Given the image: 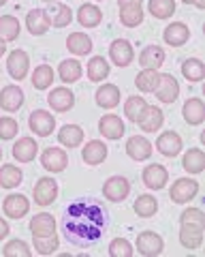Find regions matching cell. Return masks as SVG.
Instances as JSON below:
<instances>
[{
    "label": "cell",
    "mask_w": 205,
    "mask_h": 257,
    "mask_svg": "<svg viewBox=\"0 0 205 257\" xmlns=\"http://www.w3.org/2000/svg\"><path fill=\"white\" fill-rule=\"evenodd\" d=\"M107 210L96 199H77L66 206L64 212V236L70 244L88 248L98 242L105 234Z\"/></svg>",
    "instance_id": "6da1fadb"
},
{
    "label": "cell",
    "mask_w": 205,
    "mask_h": 257,
    "mask_svg": "<svg viewBox=\"0 0 205 257\" xmlns=\"http://www.w3.org/2000/svg\"><path fill=\"white\" fill-rule=\"evenodd\" d=\"M128 195H130V182L124 176H112V178H107L105 184H102V197L114 204L124 202Z\"/></svg>",
    "instance_id": "7a4b0ae2"
},
{
    "label": "cell",
    "mask_w": 205,
    "mask_h": 257,
    "mask_svg": "<svg viewBox=\"0 0 205 257\" xmlns=\"http://www.w3.org/2000/svg\"><path fill=\"white\" fill-rule=\"evenodd\" d=\"M196 193H199V182L196 180H192V178H178L176 182L171 184L169 197H171V202H176V204H188L190 199L196 197Z\"/></svg>",
    "instance_id": "3957f363"
},
{
    "label": "cell",
    "mask_w": 205,
    "mask_h": 257,
    "mask_svg": "<svg viewBox=\"0 0 205 257\" xmlns=\"http://www.w3.org/2000/svg\"><path fill=\"white\" fill-rule=\"evenodd\" d=\"M28 126L38 138H50L54 133V128H56V118L45 109H34L32 114L28 116Z\"/></svg>",
    "instance_id": "277c9868"
},
{
    "label": "cell",
    "mask_w": 205,
    "mask_h": 257,
    "mask_svg": "<svg viewBox=\"0 0 205 257\" xmlns=\"http://www.w3.org/2000/svg\"><path fill=\"white\" fill-rule=\"evenodd\" d=\"M164 248V240L162 236H158L156 231H141L137 236V253L144 257H156L160 255Z\"/></svg>",
    "instance_id": "5b68a950"
},
{
    "label": "cell",
    "mask_w": 205,
    "mask_h": 257,
    "mask_svg": "<svg viewBox=\"0 0 205 257\" xmlns=\"http://www.w3.org/2000/svg\"><path fill=\"white\" fill-rule=\"evenodd\" d=\"M109 60H112L116 67H130L132 60H135V50L132 45L126 41V39H116L109 45Z\"/></svg>",
    "instance_id": "8992f818"
},
{
    "label": "cell",
    "mask_w": 205,
    "mask_h": 257,
    "mask_svg": "<svg viewBox=\"0 0 205 257\" xmlns=\"http://www.w3.org/2000/svg\"><path fill=\"white\" fill-rule=\"evenodd\" d=\"M32 195H34V204L38 206H50L56 202L58 197V182L45 176V178H38V182L34 184L32 189Z\"/></svg>",
    "instance_id": "52a82bcc"
},
{
    "label": "cell",
    "mask_w": 205,
    "mask_h": 257,
    "mask_svg": "<svg viewBox=\"0 0 205 257\" xmlns=\"http://www.w3.org/2000/svg\"><path fill=\"white\" fill-rule=\"evenodd\" d=\"M6 71H9V75L15 79V82H22V79L28 75V71H30L28 54L24 50L9 52V56H6Z\"/></svg>",
    "instance_id": "ba28073f"
},
{
    "label": "cell",
    "mask_w": 205,
    "mask_h": 257,
    "mask_svg": "<svg viewBox=\"0 0 205 257\" xmlns=\"http://www.w3.org/2000/svg\"><path fill=\"white\" fill-rule=\"evenodd\" d=\"M141 180H144V184L148 189H152V191H160L167 187V182H169V172H167V167L160 165V163H150L144 174H141Z\"/></svg>",
    "instance_id": "9c48e42d"
},
{
    "label": "cell",
    "mask_w": 205,
    "mask_h": 257,
    "mask_svg": "<svg viewBox=\"0 0 205 257\" xmlns=\"http://www.w3.org/2000/svg\"><path fill=\"white\" fill-rule=\"evenodd\" d=\"M182 229H180V244L188 251H196L203 244V229L205 225L199 223H180Z\"/></svg>",
    "instance_id": "30bf717a"
},
{
    "label": "cell",
    "mask_w": 205,
    "mask_h": 257,
    "mask_svg": "<svg viewBox=\"0 0 205 257\" xmlns=\"http://www.w3.org/2000/svg\"><path fill=\"white\" fill-rule=\"evenodd\" d=\"M154 92H156V99H158L160 103L171 105V103H176L178 96H180V84L171 73H160L158 86H156Z\"/></svg>",
    "instance_id": "8fae6325"
},
{
    "label": "cell",
    "mask_w": 205,
    "mask_h": 257,
    "mask_svg": "<svg viewBox=\"0 0 205 257\" xmlns=\"http://www.w3.org/2000/svg\"><path fill=\"white\" fill-rule=\"evenodd\" d=\"M41 165H43V170H47V172L60 174V172L66 170L68 157H66V152L62 150V148L52 146V148L43 150V155H41Z\"/></svg>",
    "instance_id": "7c38bea8"
},
{
    "label": "cell",
    "mask_w": 205,
    "mask_h": 257,
    "mask_svg": "<svg viewBox=\"0 0 205 257\" xmlns=\"http://www.w3.org/2000/svg\"><path fill=\"white\" fill-rule=\"evenodd\" d=\"M2 212L9 216V219H24L30 212V202L26 195L22 193H11V195L4 197L2 202Z\"/></svg>",
    "instance_id": "4fadbf2b"
},
{
    "label": "cell",
    "mask_w": 205,
    "mask_h": 257,
    "mask_svg": "<svg viewBox=\"0 0 205 257\" xmlns=\"http://www.w3.org/2000/svg\"><path fill=\"white\" fill-rule=\"evenodd\" d=\"M98 131H100V135H102L105 140L116 142V140H120L122 135H124L126 126H124V120H122L120 116H116V114H105V116L98 120Z\"/></svg>",
    "instance_id": "5bb4252c"
},
{
    "label": "cell",
    "mask_w": 205,
    "mask_h": 257,
    "mask_svg": "<svg viewBox=\"0 0 205 257\" xmlns=\"http://www.w3.org/2000/svg\"><path fill=\"white\" fill-rule=\"evenodd\" d=\"M47 103L54 111H60V114H66V111L75 105V94L68 90L66 86L54 88V90L47 94Z\"/></svg>",
    "instance_id": "9a60e30c"
},
{
    "label": "cell",
    "mask_w": 205,
    "mask_h": 257,
    "mask_svg": "<svg viewBox=\"0 0 205 257\" xmlns=\"http://www.w3.org/2000/svg\"><path fill=\"white\" fill-rule=\"evenodd\" d=\"M182 138H180V133L176 131H164L158 135V140H156V150L160 152L162 157H178L180 152H182Z\"/></svg>",
    "instance_id": "2e32d148"
},
{
    "label": "cell",
    "mask_w": 205,
    "mask_h": 257,
    "mask_svg": "<svg viewBox=\"0 0 205 257\" xmlns=\"http://www.w3.org/2000/svg\"><path fill=\"white\" fill-rule=\"evenodd\" d=\"M152 142L144 135H132L126 142V155H128L132 161H148L152 157Z\"/></svg>",
    "instance_id": "e0dca14e"
},
{
    "label": "cell",
    "mask_w": 205,
    "mask_h": 257,
    "mask_svg": "<svg viewBox=\"0 0 205 257\" xmlns=\"http://www.w3.org/2000/svg\"><path fill=\"white\" fill-rule=\"evenodd\" d=\"M30 234L32 238H45L56 234V219L50 212H38L30 219Z\"/></svg>",
    "instance_id": "ac0fdd59"
},
{
    "label": "cell",
    "mask_w": 205,
    "mask_h": 257,
    "mask_svg": "<svg viewBox=\"0 0 205 257\" xmlns=\"http://www.w3.org/2000/svg\"><path fill=\"white\" fill-rule=\"evenodd\" d=\"M26 28L30 35H34V37L45 35V32L52 28V20H50V15H47V11L45 9H30L26 15Z\"/></svg>",
    "instance_id": "d6986e66"
},
{
    "label": "cell",
    "mask_w": 205,
    "mask_h": 257,
    "mask_svg": "<svg viewBox=\"0 0 205 257\" xmlns=\"http://www.w3.org/2000/svg\"><path fill=\"white\" fill-rule=\"evenodd\" d=\"M120 99H122V92L120 88L116 84H102L98 86L96 94H94V101H96V105L102 107V109H114L120 105Z\"/></svg>",
    "instance_id": "ffe728a7"
},
{
    "label": "cell",
    "mask_w": 205,
    "mask_h": 257,
    "mask_svg": "<svg viewBox=\"0 0 205 257\" xmlns=\"http://www.w3.org/2000/svg\"><path fill=\"white\" fill-rule=\"evenodd\" d=\"M11 155L18 163H30V161H34V157L38 155V144L32 138H20L13 144Z\"/></svg>",
    "instance_id": "44dd1931"
},
{
    "label": "cell",
    "mask_w": 205,
    "mask_h": 257,
    "mask_svg": "<svg viewBox=\"0 0 205 257\" xmlns=\"http://www.w3.org/2000/svg\"><path fill=\"white\" fill-rule=\"evenodd\" d=\"M162 39H164V43L171 47H182L188 39H190V28H188L184 22H173L164 28Z\"/></svg>",
    "instance_id": "7402d4cb"
},
{
    "label": "cell",
    "mask_w": 205,
    "mask_h": 257,
    "mask_svg": "<svg viewBox=\"0 0 205 257\" xmlns=\"http://www.w3.org/2000/svg\"><path fill=\"white\" fill-rule=\"evenodd\" d=\"M24 105V90L20 86H4L0 90V109L4 111H18Z\"/></svg>",
    "instance_id": "603a6c76"
},
{
    "label": "cell",
    "mask_w": 205,
    "mask_h": 257,
    "mask_svg": "<svg viewBox=\"0 0 205 257\" xmlns=\"http://www.w3.org/2000/svg\"><path fill=\"white\" fill-rule=\"evenodd\" d=\"M107 144L105 142H100V140H92V142H88L84 146V150H82V159H84V163L86 165H100L102 161L107 159Z\"/></svg>",
    "instance_id": "cb8c5ba5"
},
{
    "label": "cell",
    "mask_w": 205,
    "mask_h": 257,
    "mask_svg": "<svg viewBox=\"0 0 205 257\" xmlns=\"http://www.w3.org/2000/svg\"><path fill=\"white\" fill-rule=\"evenodd\" d=\"M182 116L184 120L190 126H199L203 124L205 120V103L199 99V96H192V99H188L182 107Z\"/></svg>",
    "instance_id": "d4e9b609"
},
{
    "label": "cell",
    "mask_w": 205,
    "mask_h": 257,
    "mask_svg": "<svg viewBox=\"0 0 205 257\" xmlns=\"http://www.w3.org/2000/svg\"><path fill=\"white\" fill-rule=\"evenodd\" d=\"M148 107L150 105H148V101L144 99V96H139V94L128 96L126 103H124V116H126V120L139 124L141 120H144V116L148 114Z\"/></svg>",
    "instance_id": "484cf974"
},
{
    "label": "cell",
    "mask_w": 205,
    "mask_h": 257,
    "mask_svg": "<svg viewBox=\"0 0 205 257\" xmlns=\"http://www.w3.org/2000/svg\"><path fill=\"white\" fill-rule=\"evenodd\" d=\"M141 69H160L164 64V50L160 45H148L141 50L139 60Z\"/></svg>",
    "instance_id": "4316f807"
},
{
    "label": "cell",
    "mask_w": 205,
    "mask_h": 257,
    "mask_svg": "<svg viewBox=\"0 0 205 257\" xmlns=\"http://www.w3.org/2000/svg\"><path fill=\"white\" fill-rule=\"evenodd\" d=\"M109 71H112V67H109V62L102 58V56H92V58L88 60V67H86L88 79L94 84L105 82V79L109 77Z\"/></svg>",
    "instance_id": "83f0119b"
},
{
    "label": "cell",
    "mask_w": 205,
    "mask_h": 257,
    "mask_svg": "<svg viewBox=\"0 0 205 257\" xmlns=\"http://www.w3.org/2000/svg\"><path fill=\"white\" fill-rule=\"evenodd\" d=\"M58 142L66 148H77L84 142V128L80 124H64L58 131Z\"/></svg>",
    "instance_id": "f1b7e54d"
},
{
    "label": "cell",
    "mask_w": 205,
    "mask_h": 257,
    "mask_svg": "<svg viewBox=\"0 0 205 257\" xmlns=\"http://www.w3.org/2000/svg\"><path fill=\"white\" fill-rule=\"evenodd\" d=\"M77 22H80V26H84V28H96L102 22V11L96 5H82L80 9H77Z\"/></svg>",
    "instance_id": "f546056e"
},
{
    "label": "cell",
    "mask_w": 205,
    "mask_h": 257,
    "mask_svg": "<svg viewBox=\"0 0 205 257\" xmlns=\"http://www.w3.org/2000/svg\"><path fill=\"white\" fill-rule=\"evenodd\" d=\"M66 50L75 56H86L92 52V39L86 32H70L66 39Z\"/></svg>",
    "instance_id": "4dcf8cb0"
},
{
    "label": "cell",
    "mask_w": 205,
    "mask_h": 257,
    "mask_svg": "<svg viewBox=\"0 0 205 257\" xmlns=\"http://www.w3.org/2000/svg\"><path fill=\"white\" fill-rule=\"evenodd\" d=\"M22 180H24V172L20 170L18 165L4 163L2 167H0V187H2V189H15V187H20Z\"/></svg>",
    "instance_id": "1f68e13d"
},
{
    "label": "cell",
    "mask_w": 205,
    "mask_h": 257,
    "mask_svg": "<svg viewBox=\"0 0 205 257\" xmlns=\"http://www.w3.org/2000/svg\"><path fill=\"white\" fill-rule=\"evenodd\" d=\"M82 73H84V69H82L80 60H75V58L62 60L60 67H58V77H60L64 84H75L77 79L82 77Z\"/></svg>",
    "instance_id": "d6a6232c"
},
{
    "label": "cell",
    "mask_w": 205,
    "mask_h": 257,
    "mask_svg": "<svg viewBox=\"0 0 205 257\" xmlns=\"http://www.w3.org/2000/svg\"><path fill=\"white\" fill-rule=\"evenodd\" d=\"M182 167L188 172V174H201L205 170V155H203V150L201 148H190L186 152V155L182 157Z\"/></svg>",
    "instance_id": "836d02e7"
},
{
    "label": "cell",
    "mask_w": 205,
    "mask_h": 257,
    "mask_svg": "<svg viewBox=\"0 0 205 257\" xmlns=\"http://www.w3.org/2000/svg\"><path fill=\"white\" fill-rule=\"evenodd\" d=\"M158 79H160V73H158V69H144L141 73H137L135 77V86H137V90L139 92H154L156 90V86H158Z\"/></svg>",
    "instance_id": "e575fe53"
},
{
    "label": "cell",
    "mask_w": 205,
    "mask_h": 257,
    "mask_svg": "<svg viewBox=\"0 0 205 257\" xmlns=\"http://www.w3.org/2000/svg\"><path fill=\"white\" fill-rule=\"evenodd\" d=\"M54 79H56V73H54V69L50 64H38V67L32 71L30 82H32V88H36V90H47Z\"/></svg>",
    "instance_id": "d590c367"
},
{
    "label": "cell",
    "mask_w": 205,
    "mask_h": 257,
    "mask_svg": "<svg viewBox=\"0 0 205 257\" xmlns=\"http://www.w3.org/2000/svg\"><path fill=\"white\" fill-rule=\"evenodd\" d=\"M162 122H164L162 109L156 107V105H150V107H148V114H146L144 120L139 122V126H141V131H144V133H156V131H158V128L162 126Z\"/></svg>",
    "instance_id": "8d00e7d4"
},
{
    "label": "cell",
    "mask_w": 205,
    "mask_h": 257,
    "mask_svg": "<svg viewBox=\"0 0 205 257\" xmlns=\"http://www.w3.org/2000/svg\"><path fill=\"white\" fill-rule=\"evenodd\" d=\"M120 22L126 28H135L144 22V7L141 5H124L120 7Z\"/></svg>",
    "instance_id": "74e56055"
},
{
    "label": "cell",
    "mask_w": 205,
    "mask_h": 257,
    "mask_svg": "<svg viewBox=\"0 0 205 257\" xmlns=\"http://www.w3.org/2000/svg\"><path fill=\"white\" fill-rule=\"evenodd\" d=\"M182 75L186 77V82H190V84L201 82V79L205 77V64H203V60H199V58H186L182 62Z\"/></svg>",
    "instance_id": "f35d334b"
},
{
    "label": "cell",
    "mask_w": 205,
    "mask_h": 257,
    "mask_svg": "<svg viewBox=\"0 0 205 257\" xmlns=\"http://www.w3.org/2000/svg\"><path fill=\"white\" fill-rule=\"evenodd\" d=\"M22 24L15 15H0V39L2 41H15L20 37Z\"/></svg>",
    "instance_id": "ab89813d"
},
{
    "label": "cell",
    "mask_w": 205,
    "mask_h": 257,
    "mask_svg": "<svg viewBox=\"0 0 205 257\" xmlns=\"http://www.w3.org/2000/svg\"><path fill=\"white\" fill-rule=\"evenodd\" d=\"M148 9L154 20H169L176 13V0H150Z\"/></svg>",
    "instance_id": "60d3db41"
},
{
    "label": "cell",
    "mask_w": 205,
    "mask_h": 257,
    "mask_svg": "<svg viewBox=\"0 0 205 257\" xmlns=\"http://www.w3.org/2000/svg\"><path fill=\"white\" fill-rule=\"evenodd\" d=\"M132 208H135L137 216H141V219H150V216H154L156 210H158V199L146 193V195H139L135 199V206Z\"/></svg>",
    "instance_id": "b9f144b4"
},
{
    "label": "cell",
    "mask_w": 205,
    "mask_h": 257,
    "mask_svg": "<svg viewBox=\"0 0 205 257\" xmlns=\"http://www.w3.org/2000/svg\"><path fill=\"white\" fill-rule=\"evenodd\" d=\"M47 15H50L54 28H64L73 20V11L68 5H56L54 9H47Z\"/></svg>",
    "instance_id": "7bdbcfd3"
},
{
    "label": "cell",
    "mask_w": 205,
    "mask_h": 257,
    "mask_svg": "<svg viewBox=\"0 0 205 257\" xmlns=\"http://www.w3.org/2000/svg\"><path fill=\"white\" fill-rule=\"evenodd\" d=\"M58 246H60V238L56 234L45 236V238H34V251L38 255H54Z\"/></svg>",
    "instance_id": "ee69618b"
},
{
    "label": "cell",
    "mask_w": 205,
    "mask_h": 257,
    "mask_svg": "<svg viewBox=\"0 0 205 257\" xmlns=\"http://www.w3.org/2000/svg\"><path fill=\"white\" fill-rule=\"evenodd\" d=\"M135 248L126 238H114L109 242V257H132Z\"/></svg>",
    "instance_id": "f6af8a7d"
},
{
    "label": "cell",
    "mask_w": 205,
    "mask_h": 257,
    "mask_svg": "<svg viewBox=\"0 0 205 257\" xmlns=\"http://www.w3.org/2000/svg\"><path fill=\"white\" fill-rule=\"evenodd\" d=\"M2 255L4 257H30L32 251H30V246L24 240H11V242L4 244Z\"/></svg>",
    "instance_id": "bcb514c9"
},
{
    "label": "cell",
    "mask_w": 205,
    "mask_h": 257,
    "mask_svg": "<svg viewBox=\"0 0 205 257\" xmlns=\"http://www.w3.org/2000/svg\"><path fill=\"white\" fill-rule=\"evenodd\" d=\"M18 131H20V122L13 116H2L0 118V140L9 142V140H13L15 135H18Z\"/></svg>",
    "instance_id": "7dc6e473"
},
{
    "label": "cell",
    "mask_w": 205,
    "mask_h": 257,
    "mask_svg": "<svg viewBox=\"0 0 205 257\" xmlns=\"http://www.w3.org/2000/svg\"><path fill=\"white\" fill-rule=\"evenodd\" d=\"M180 223H199L205 225V214L201 208H186V210L180 214Z\"/></svg>",
    "instance_id": "c3c4849f"
},
{
    "label": "cell",
    "mask_w": 205,
    "mask_h": 257,
    "mask_svg": "<svg viewBox=\"0 0 205 257\" xmlns=\"http://www.w3.org/2000/svg\"><path fill=\"white\" fill-rule=\"evenodd\" d=\"M9 223H6L4 219H0V240H4L6 236H9Z\"/></svg>",
    "instance_id": "681fc988"
},
{
    "label": "cell",
    "mask_w": 205,
    "mask_h": 257,
    "mask_svg": "<svg viewBox=\"0 0 205 257\" xmlns=\"http://www.w3.org/2000/svg\"><path fill=\"white\" fill-rule=\"evenodd\" d=\"M144 0H118V7H124V5H141Z\"/></svg>",
    "instance_id": "f907efd6"
},
{
    "label": "cell",
    "mask_w": 205,
    "mask_h": 257,
    "mask_svg": "<svg viewBox=\"0 0 205 257\" xmlns=\"http://www.w3.org/2000/svg\"><path fill=\"white\" fill-rule=\"evenodd\" d=\"M4 54H6V41H2V39H0V58H2Z\"/></svg>",
    "instance_id": "816d5d0a"
},
{
    "label": "cell",
    "mask_w": 205,
    "mask_h": 257,
    "mask_svg": "<svg viewBox=\"0 0 205 257\" xmlns=\"http://www.w3.org/2000/svg\"><path fill=\"white\" fill-rule=\"evenodd\" d=\"M196 9H205V0H196Z\"/></svg>",
    "instance_id": "f5cc1de1"
},
{
    "label": "cell",
    "mask_w": 205,
    "mask_h": 257,
    "mask_svg": "<svg viewBox=\"0 0 205 257\" xmlns=\"http://www.w3.org/2000/svg\"><path fill=\"white\" fill-rule=\"evenodd\" d=\"M182 3H184V5H194L196 0H182Z\"/></svg>",
    "instance_id": "db71d44e"
},
{
    "label": "cell",
    "mask_w": 205,
    "mask_h": 257,
    "mask_svg": "<svg viewBox=\"0 0 205 257\" xmlns=\"http://www.w3.org/2000/svg\"><path fill=\"white\" fill-rule=\"evenodd\" d=\"M6 5V0H0V7H4Z\"/></svg>",
    "instance_id": "11a10c76"
},
{
    "label": "cell",
    "mask_w": 205,
    "mask_h": 257,
    "mask_svg": "<svg viewBox=\"0 0 205 257\" xmlns=\"http://www.w3.org/2000/svg\"><path fill=\"white\" fill-rule=\"evenodd\" d=\"M0 161H2V146H0Z\"/></svg>",
    "instance_id": "9f6ffc18"
},
{
    "label": "cell",
    "mask_w": 205,
    "mask_h": 257,
    "mask_svg": "<svg viewBox=\"0 0 205 257\" xmlns=\"http://www.w3.org/2000/svg\"><path fill=\"white\" fill-rule=\"evenodd\" d=\"M43 3H56V0H43Z\"/></svg>",
    "instance_id": "6f0895ef"
}]
</instances>
